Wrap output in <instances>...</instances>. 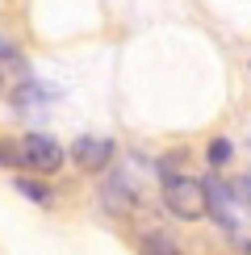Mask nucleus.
I'll return each instance as SVG.
<instances>
[{
    "instance_id": "39448f33",
    "label": "nucleus",
    "mask_w": 251,
    "mask_h": 255,
    "mask_svg": "<svg viewBox=\"0 0 251 255\" xmlns=\"http://www.w3.org/2000/svg\"><path fill=\"white\" fill-rule=\"evenodd\" d=\"M138 251L142 255H184L180 247H176V239L163 235V230H146V235L138 239Z\"/></svg>"
},
{
    "instance_id": "7ed1b4c3",
    "label": "nucleus",
    "mask_w": 251,
    "mask_h": 255,
    "mask_svg": "<svg viewBox=\"0 0 251 255\" xmlns=\"http://www.w3.org/2000/svg\"><path fill=\"white\" fill-rule=\"evenodd\" d=\"M71 159H76V167H84V172H105V167L113 163V142L109 138L84 134V138L71 142Z\"/></svg>"
},
{
    "instance_id": "f03ea898",
    "label": "nucleus",
    "mask_w": 251,
    "mask_h": 255,
    "mask_svg": "<svg viewBox=\"0 0 251 255\" xmlns=\"http://www.w3.org/2000/svg\"><path fill=\"white\" fill-rule=\"evenodd\" d=\"M13 155H17V167H29V172H42V176L63 167V146L50 134H25L13 146Z\"/></svg>"
},
{
    "instance_id": "423d86ee",
    "label": "nucleus",
    "mask_w": 251,
    "mask_h": 255,
    "mask_svg": "<svg viewBox=\"0 0 251 255\" xmlns=\"http://www.w3.org/2000/svg\"><path fill=\"white\" fill-rule=\"evenodd\" d=\"M17 193H25L29 201H38V205H50V201H55V193H50L46 184H38V180H25V176H17Z\"/></svg>"
},
{
    "instance_id": "20e7f679",
    "label": "nucleus",
    "mask_w": 251,
    "mask_h": 255,
    "mask_svg": "<svg viewBox=\"0 0 251 255\" xmlns=\"http://www.w3.org/2000/svg\"><path fill=\"white\" fill-rule=\"evenodd\" d=\"M101 201H105V209H113V214H130V209L138 205V201H134V188L126 184V180H109Z\"/></svg>"
},
{
    "instance_id": "0eeeda50",
    "label": "nucleus",
    "mask_w": 251,
    "mask_h": 255,
    "mask_svg": "<svg viewBox=\"0 0 251 255\" xmlns=\"http://www.w3.org/2000/svg\"><path fill=\"white\" fill-rule=\"evenodd\" d=\"M235 155V146H230V138H214V142H209V163L214 167H222L226 159Z\"/></svg>"
},
{
    "instance_id": "f257e3e1",
    "label": "nucleus",
    "mask_w": 251,
    "mask_h": 255,
    "mask_svg": "<svg viewBox=\"0 0 251 255\" xmlns=\"http://www.w3.org/2000/svg\"><path fill=\"white\" fill-rule=\"evenodd\" d=\"M163 205L172 209L180 222H201L209 214V193H205L201 180L172 176V180H163Z\"/></svg>"
}]
</instances>
